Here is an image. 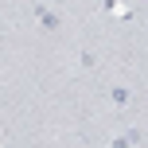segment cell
Masks as SVG:
<instances>
[{"mask_svg": "<svg viewBox=\"0 0 148 148\" xmlns=\"http://www.w3.org/2000/svg\"><path fill=\"white\" fill-rule=\"evenodd\" d=\"M35 23H39V27H43V31H59V27H62V16H59V12H51V8H43V4H39V8H35Z\"/></svg>", "mask_w": 148, "mask_h": 148, "instance_id": "7a4b0ae2", "label": "cell"}, {"mask_svg": "<svg viewBox=\"0 0 148 148\" xmlns=\"http://www.w3.org/2000/svg\"><path fill=\"white\" fill-rule=\"evenodd\" d=\"M105 101H109L113 109H129V105H133V90L129 86H109L105 90Z\"/></svg>", "mask_w": 148, "mask_h": 148, "instance_id": "6da1fadb", "label": "cell"}, {"mask_svg": "<svg viewBox=\"0 0 148 148\" xmlns=\"http://www.w3.org/2000/svg\"><path fill=\"white\" fill-rule=\"evenodd\" d=\"M74 70H82V74H90V70H97V55L90 51V47H82V51L74 55Z\"/></svg>", "mask_w": 148, "mask_h": 148, "instance_id": "3957f363", "label": "cell"}, {"mask_svg": "<svg viewBox=\"0 0 148 148\" xmlns=\"http://www.w3.org/2000/svg\"><path fill=\"white\" fill-rule=\"evenodd\" d=\"M140 140H144V136L136 133V129H125V133H121V136H117L113 144H140Z\"/></svg>", "mask_w": 148, "mask_h": 148, "instance_id": "277c9868", "label": "cell"}, {"mask_svg": "<svg viewBox=\"0 0 148 148\" xmlns=\"http://www.w3.org/2000/svg\"><path fill=\"white\" fill-rule=\"evenodd\" d=\"M101 12H109V16H117V12H121V4H117V0H105V4H101Z\"/></svg>", "mask_w": 148, "mask_h": 148, "instance_id": "5b68a950", "label": "cell"}]
</instances>
